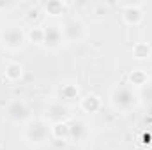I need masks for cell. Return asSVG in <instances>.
<instances>
[{"instance_id": "7c38bea8", "label": "cell", "mask_w": 152, "mask_h": 150, "mask_svg": "<svg viewBox=\"0 0 152 150\" xmlns=\"http://www.w3.org/2000/svg\"><path fill=\"white\" fill-rule=\"evenodd\" d=\"M66 9H67V4H66V2H60V0H50V2L42 4V11H44V14L50 16V18H58V16H62V14L66 12Z\"/></svg>"}, {"instance_id": "277c9868", "label": "cell", "mask_w": 152, "mask_h": 150, "mask_svg": "<svg viewBox=\"0 0 152 150\" xmlns=\"http://www.w3.org/2000/svg\"><path fill=\"white\" fill-rule=\"evenodd\" d=\"M64 44V36H62V25L57 21H48L42 27V44L48 51H57Z\"/></svg>"}, {"instance_id": "d6986e66", "label": "cell", "mask_w": 152, "mask_h": 150, "mask_svg": "<svg viewBox=\"0 0 152 150\" xmlns=\"http://www.w3.org/2000/svg\"><path fill=\"white\" fill-rule=\"evenodd\" d=\"M145 110H147V113H149V115H151V117H152V106H147Z\"/></svg>"}, {"instance_id": "9c48e42d", "label": "cell", "mask_w": 152, "mask_h": 150, "mask_svg": "<svg viewBox=\"0 0 152 150\" xmlns=\"http://www.w3.org/2000/svg\"><path fill=\"white\" fill-rule=\"evenodd\" d=\"M69 125V140L71 143H81V141H87L88 134H90V129H88V124L81 118H73L67 122Z\"/></svg>"}, {"instance_id": "4fadbf2b", "label": "cell", "mask_w": 152, "mask_h": 150, "mask_svg": "<svg viewBox=\"0 0 152 150\" xmlns=\"http://www.w3.org/2000/svg\"><path fill=\"white\" fill-rule=\"evenodd\" d=\"M4 76L7 81L11 83H16L23 78V66L20 62H7L5 69H4Z\"/></svg>"}, {"instance_id": "6da1fadb", "label": "cell", "mask_w": 152, "mask_h": 150, "mask_svg": "<svg viewBox=\"0 0 152 150\" xmlns=\"http://www.w3.org/2000/svg\"><path fill=\"white\" fill-rule=\"evenodd\" d=\"M110 104L115 111L129 113L140 106L138 92L131 85H118L110 92Z\"/></svg>"}, {"instance_id": "ac0fdd59", "label": "cell", "mask_w": 152, "mask_h": 150, "mask_svg": "<svg viewBox=\"0 0 152 150\" xmlns=\"http://www.w3.org/2000/svg\"><path fill=\"white\" fill-rule=\"evenodd\" d=\"M27 42L42 44V27H30L27 32Z\"/></svg>"}, {"instance_id": "7a4b0ae2", "label": "cell", "mask_w": 152, "mask_h": 150, "mask_svg": "<svg viewBox=\"0 0 152 150\" xmlns=\"http://www.w3.org/2000/svg\"><path fill=\"white\" fill-rule=\"evenodd\" d=\"M51 136V125L44 118H30L23 124V140L30 145H42Z\"/></svg>"}, {"instance_id": "e0dca14e", "label": "cell", "mask_w": 152, "mask_h": 150, "mask_svg": "<svg viewBox=\"0 0 152 150\" xmlns=\"http://www.w3.org/2000/svg\"><path fill=\"white\" fill-rule=\"evenodd\" d=\"M51 136L57 138V140L67 141L69 140V125L67 124H55V125H51Z\"/></svg>"}, {"instance_id": "5bb4252c", "label": "cell", "mask_w": 152, "mask_h": 150, "mask_svg": "<svg viewBox=\"0 0 152 150\" xmlns=\"http://www.w3.org/2000/svg\"><path fill=\"white\" fill-rule=\"evenodd\" d=\"M149 81H151V79H149V74H147L143 69H134V71L129 74V85H131L134 90L145 87Z\"/></svg>"}, {"instance_id": "8fae6325", "label": "cell", "mask_w": 152, "mask_h": 150, "mask_svg": "<svg viewBox=\"0 0 152 150\" xmlns=\"http://www.w3.org/2000/svg\"><path fill=\"white\" fill-rule=\"evenodd\" d=\"M78 106H80V110L83 113H90V115H92V113H97L101 110L103 101H101V97L96 95V94H85V95L80 97Z\"/></svg>"}, {"instance_id": "30bf717a", "label": "cell", "mask_w": 152, "mask_h": 150, "mask_svg": "<svg viewBox=\"0 0 152 150\" xmlns=\"http://www.w3.org/2000/svg\"><path fill=\"white\" fill-rule=\"evenodd\" d=\"M57 101L64 103V104H75L76 101H80V88L73 81L67 83H60L57 88Z\"/></svg>"}, {"instance_id": "8992f818", "label": "cell", "mask_w": 152, "mask_h": 150, "mask_svg": "<svg viewBox=\"0 0 152 150\" xmlns=\"http://www.w3.org/2000/svg\"><path fill=\"white\" fill-rule=\"evenodd\" d=\"M88 30H87V25L81 21V20H67L64 25H62V36H64V42H69V44H78L81 42L83 39L87 37Z\"/></svg>"}, {"instance_id": "9a60e30c", "label": "cell", "mask_w": 152, "mask_h": 150, "mask_svg": "<svg viewBox=\"0 0 152 150\" xmlns=\"http://www.w3.org/2000/svg\"><path fill=\"white\" fill-rule=\"evenodd\" d=\"M131 53H133V57L136 58V60H147V58H151L152 57V46L149 42H136L134 46H133V50H131Z\"/></svg>"}, {"instance_id": "2e32d148", "label": "cell", "mask_w": 152, "mask_h": 150, "mask_svg": "<svg viewBox=\"0 0 152 150\" xmlns=\"http://www.w3.org/2000/svg\"><path fill=\"white\" fill-rule=\"evenodd\" d=\"M138 99H140V104L142 106H152V81H149L145 87L138 88Z\"/></svg>"}, {"instance_id": "5b68a950", "label": "cell", "mask_w": 152, "mask_h": 150, "mask_svg": "<svg viewBox=\"0 0 152 150\" xmlns=\"http://www.w3.org/2000/svg\"><path fill=\"white\" fill-rule=\"evenodd\" d=\"M50 125H55V124H67L69 120H73V115H71V108L60 101H51L46 110H44V117H42Z\"/></svg>"}, {"instance_id": "3957f363", "label": "cell", "mask_w": 152, "mask_h": 150, "mask_svg": "<svg viewBox=\"0 0 152 150\" xmlns=\"http://www.w3.org/2000/svg\"><path fill=\"white\" fill-rule=\"evenodd\" d=\"M27 44V32L18 23H7L0 30V46L11 53L23 50Z\"/></svg>"}, {"instance_id": "ba28073f", "label": "cell", "mask_w": 152, "mask_h": 150, "mask_svg": "<svg viewBox=\"0 0 152 150\" xmlns=\"http://www.w3.org/2000/svg\"><path fill=\"white\" fill-rule=\"evenodd\" d=\"M122 9V21L127 27H138L143 23V2H129V4H118Z\"/></svg>"}, {"instance_id": "52a82bcc", "label": "cell", "mask_w": 152, "mask_h": 150, "mask_svg": "<svg viewBox=\"0 0 152 150\" xmlns=\"http://www.w3.org/2000/svg\"><path fill=\"white\" fill-rule=\"evenodd\" d=\"M5 118L14 122V124H25L28 122L32 117H30V108L28 104L23 101V99H12L7 103L5 106Z\"/></svg>"}]
</instances>
